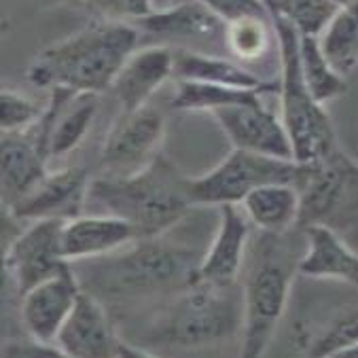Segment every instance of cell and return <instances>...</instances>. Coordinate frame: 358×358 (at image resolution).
Wrapping results in <instances>:
<instances>
[{
    "label": "cell",
    "mask_w": 358,
    "mask_h": 358,
    "mask_svg": "<svg viewBox=\"0 0 358 358\" xmlns=\"http://www.w3.org/2000/svg\"><path fill=\"white\" fill-rule=\"evenodd\" d=\"M81 291V282L73 267L22 295V322L30 339L38 343H55Z\"/></svg>",
    "instance_id": "9a60e30c"
},
{
    "label": "cell",
    "mask_w": 358,
    "mask_h": 358,
    "mask_svg": "<svg viewBox=\"0 0 358 358\" xmlns=\"http://www.w3.org/2000/svg\"><path fill=\"white\" fill-rule=\"evenodd\" d=\"M280 53V117L289 131L295 162L316 166L339 155L335 127L306 87L299 57V32L280 17H271Z\"/></svg>",
    "instance_id": "5b68a950"
},
{
    "label": "cell",
    "mask_w": 358,
    "mask_h": 358,
    "mask_svg": "<svg viewBox=\"0 0 358 358\" xmlns=\"http://www.w3.org/2000/svg\"><path fill=\"white\" fill-rule=\"evenodd\" d=\"M333 3H335L337 7H345L348 3H352V0H333Z\"/></svg>",
    "instance_id": "8d00e7d4"
},
{
    "label": "cell",
    "mask_w": 358,
    "mask_h": 358,
    "mask_svg": "<svg viewBox=\"0 0 358 358\" xmlns=\"http://www.w3.org/2000/svg\"><path fill=\"white\" fill-rule=\"evenodd\" d=\"M3 358H70L55 343L30 341H7L3 345Z\"/></svg>",
    "instance_id": "d6a6232c"
},
{
    "label": "cell",
    "mask_w": 358,
    "mask_h": 358,
    "mask_svg": "<svg viewBox=\"0 0 358 358\" xmlns=\"http://www.w3.org/2000/svg\"><path fill=\"white\" fill-rule=\"evenodd\" d=\"M358 343V310L337 316L312 345V358H329L339 348Z\"/></svg>",
    "instance_id": "f546056e"
},
{
    "label": "cell",
    "mask_w": 358,
    "mask_h": 358,
    "mask_svg": "<svg viewBox=\"0 0 358 358\" xmlns=\"http://www.w3.org/2000/svg\"><path fill=\"white\" fill-rule=\"evenodd\" d=\"M320 47L339 75L345 77L358 66V0L337 11L320 36Z\"/></svg>",
    "instance_id": "484cf974"
},
{
    "label": "cell",
    "mask_w": 358,
    "mask_h": 358,
    "mask_svg": "<svg viewBox=\"0 0 358 358\" xmlns=\"http://www.w3.org/2000/svg\"><path fill=\"white\" fill-rule=\"evenodd\" d=\"M199 255L191 248L168 244L162 238L136 240L131 246L102 257L98 267L77 273L81 289L98 299H145L168 291H182L191 282Z\"/></svg>",
    "instance_id": "3957f363"
},
{
    "label": "cell",
    "mask_w": 358,
    "mask_h": 358,
    "mask_svg": "<svg viewBox=\"0 0 358 358\" xmlns=\"http://www.w3.org/2000/svg\"><path fill=\"white\" fill-rule=\"evenodd\" d=\"M140 45V32L129 22L96 20L45 51L28 68V79L45 90L75 94L108 92L115 77Z\"/></svg>",
    "instance_id": "6da1fadb"
},
{
    "label": "cell",
    "mask_w": 358,
    "mask_h": 358,
    "mask_svg": "<svg viewBox=\"0 0 358 358\" xmlns=\"http://www.w3.org/2000/svg\"><path fill=\"white\" fill-rule=\"evenodd\" d=\"M189 180L174 162L159 153L149 166L125 176H100L92 180L94 197L106 214L127 221L140 240L164 238L193 208Z\"/></svg>",
    "instance_id": "7a4b0ae2"
},
{
    "label": "cell",
    "mask_w": 358,
    "mask_h": 358,
    "mask_svg": "<svg viewBox=\"0 0 358 358\" xmlns=\"http://www.w3.org/2000/svg\"><path fill=\"white\" fill-rule=\"evenodd\" d=\"M66 221H34L5 248L3 263L20 295L73 269L64 259L62 231Z\"/></svg>",
    "instance_id": "9c48e42d"
},
{
    "label": "cell",
    "mask_w": 358,
    "mask_h": 358,
    "mask_svg": "<svg viewBox=\"0 0 358 358\" xmlns=\"http://www.w3.org/2000/svg\"><path fill=\"white\" fill-rule=\"evenodd\" d=\"M140 41L151 45H166L172 49H193V43H210L219 36L225 41V24L197 0H185L170 9L153 11L131 22Z\"/></svg>",
    "instance_id": "4fadbf2b"
},
{
    "label": "cell",
    "mask_w": 358,
    "mask_h": 358,
    "mask_svg": "<svg viewBox=\"0 0 358 358\" xmlns=\"http://www.w3.org/2000/svg\"><path fill=\"white\" fill-rule=\"evenodd\" d=\"M45 113V106L36 104L28 96L3 90L0 92V129L7 131H28L34 127Z\"/></svg>",
    "instance_id": "f1b7e54d"
},
{
    "label": "cell",
    "mask_w": 358,
    "mask_h": 358,
    "mask_svg": "<svg viewBox=\"0 0 358 358\" xmlns=\"http://www.w3.org/2000/svg\"><path fill=\"white\" fill-rule=\"evenodd\" d=\"M178 3H185V0H151L153 11H164V9H170Z\"/></svg>",
    "instance_id": "d590c367"
},
{
    "label": "cell",
    "mask_w": 358,
    "mask_h": 358,
    "mask_svg": "<svg viewBox=\"0 0 358 358\" xmlns=\"http://www.w3.org/2000/svg\"><path fill=\"white\" fill-rule=\"evenodd\" d=\"M250 227L252 225L240 206H221L217 234H214L206 255L201 257L191 282L236 286L244 265Z\"/></svg>",
    "instance_id": "2e32d148"
},
{
    "label": "cell",
    "mask_w": 358,
    "mask_h": 358,
    "mask_svg": "<svg viewBox=\"0 0 358 358\" xmlns=\"http://www.w3.org/2000/svg\"><path fill=\"white\" fill-rule=\"evenodd\" d=\"M271 17L291 24L301 36H322L341 7L333 0H265Z\"/></svg>",
    "instance_id": "4316f807"
},
{
    "label": "cell",
    "mask_w": 358,
    "mask_h": 358,
    "mask_svg": "<svg viewBox=\"0 0 358 358\" xmlns=\"http://www.w3.org/2000/svg\"><path fill=\"white\" fill-rule=\"evenodd\" d=\"M265 94L255 90H238L214 83H197V81H176L170 106L174 110L185 113H214L227 106L252 104L261 102Z\"/></svg>",
    "instance_id": "cb8c5ba5"
},
{
    "label": "cell",
    "mask_w": 358,
    "mask_h": 358,
    "mask_svg": "<svg viewBox=\"0 0 358 358\" xmlns=\"http://www.w3.org/2000/svg\"><path fill=\"white\" fill-rule=\"evenodd\" d=\"M164 136L166 117L157 106L147 104L131 113H121L102 142V168L108 176H125L142 170L162 153Z\"/></svg>",
    "instance_id": "ba28073f"
},
{
    "label": "cell",
    "mask_w": 358,
    "mask_h": 358,
    "mask_svg": "<svg viewBox=\"0 0 358 358\" xmlns=\"http://www.w3.org/2000/svg\"><path fill=\"white\" fill-rule=\"evenodd\" d=\"M303 166L289 159H275L240 149H231L217 166L189 180L193 208L240 206L248 193L263 185L286 182L299 187Z\"/></svg>",
    "instance_id": "8992f818"
},
{
    "label": "cell",
    "mask_w": 358,
    "mask_h": 358,
    "mask_svg": "<svg viewBox=\"0 0 358 358\" xmlns=\"http://www.w3.org/2000/svg\"><path fill=\"white\" fill-rule=\"evenodd\" d=\"M49 157L30 131H7L0 136V189L3 208H15L49 174Z\"/></svg>",
    "instance_id": "d6986e66"
},
{
    "label": "cell",
    "mask_w": 358,
    "mask_h": 358,
    "mask_svg": "<svg viewBox=\"0 0 358 358\" xmlns=\"http://www.w3.org/2000/svg\"><path fill=\"white\" fill-rule=\"evenodd\" d=\"M293 273L291 267L267 257L242 286V345L240 358H263L289 303Z\"/></svg>",
    "instance_id": "52a82bcc"
},
{
    "label": "cell",
    "mask_w": 358,
    "mask_h": 358,
    "mask_svg": "<svg viewBox=\"0 0 358 358\" xmlns=\"http://www.w3.org/2000/svg\"><path fill=\"white\" fill-rule=\"evenodd\" d=\"M223 129L234 149L295 162L293 145L282 117L265 108L263 100L252 104L227 106L210 113Z\"/></svg>",
    "instance_id": "8fae6325"
},
{
    "label": "cell",
    "mask_w": 358,
    "mask_h": 358,
    "mask_svg": "<svg viewBox=\"0 0 358 358\" xmlns=\"http://www.w3.org/2000/svg\"><path fill=\"white\" fill-rule=\"evenodd\" d=\"M242 293L236 286L189 282L147 329L145 341L166 348H201L242 331Z\"/></svg>",
    "instance_id": "277c9868"
},
{
    "label": "cell",
    "mask_w": 358,
    "mask_h": 358,
    "mask_svg": "<svg viewBox=\"0 0 358 358\" xmlns=\"http://www.w3.org/2000/svg\"><path fill=\"white\" fill-rule=\"evenodd\" d=\"M329 358H358V343H352V345L339 348V350H337V352H333Z\"/></svg>",
    "instance_id": "e575fe53"
},
{
    "label": "cell",
    "mask_w": 358,
    "mask_h": 358,
    "mask_svg": "<svg viewBox=\"0 0 358 358\" xmlns=\"http://www.w3.org/2000/svg\"><path fill=\"white\" fill-rule=\"evenodd\" d=\"M119 358H157V356L151 354L145 348H138V345H131V343H125L123 341L121 352H119Z\"/></svg>",
    "instance_id": "836d02e7"
},
{
    "label": "cell",
    "mask_w": 358,
    "mask_h": 358,
    "mask_svg": "<svg viewBox=\"0 0 358 358\" xmlns=\"http://www.w3.org/2000/svg\"><path fill=\"white\" fill-rule=\"evenodd\" d=\"M136 240V229L115 214H81L64 223L62 250L68 263H75L115 255Z\"/></svg>",
    "instance_id": "ac0fdd59"
},
{
    "label": "cell",
    "mask_w": 358,
    "mask_h": 358,
    "mask_svg": "<svg viewBox=\"0 0 358 358\" xmlns=\"http://www.w3.org/2000/svg\"><path fill=\"white\" fill-rule=\"evenodd\" d=\"M225 45L236 62L250 64L267 55L271 45H278L271 17H244L225 26Z\"/></svg>",
    "instance_id": "83f0119b"
},
{
    "label": "cell",
    "mask_w": 358,
    "mask_h": 358,
    "mask_svg": "<svg viewBox=\"0 0 358 358\" xmlns=\"http://www.w3.org/2000/svg\"><path fill=\"white\" fill-rule=\"evenodd\" d=\"M55 345L70 358H119L123 339H119L104 301L81 291Z\"/></svg>",
    "instance_id": "5bb4252c"
},
{
    "label": "cell",
    "mask_w": 358,
    "mask_h": 358,
    "mask_svg": "<svg viewBox=\"0 0 358 358\" xmlns=\"http://www.w3.org/2000/svg\"><path fill=\"white\" fill-rule=\"evenodd\" d=\"M174 81L214 83L238 90H255L265 96H280V79H263L244 64L197 49H174Z\"/></svg>",
    "instance_id": "ffe728a7"
},
{
    "label": "cell",
    "mask_w": 358,
    "mask_h": 358,
    "mask_svg": "<svg viewBox=\"0 0 358 358\" xmlns=\"http://www.w3.org/2000/svg\"><path fill=\"white\" fill-rule=\"evenodd\" d=\"M98 96L75 94L70 90H51L49 104L41 121L28 131L34 136L43 153L51 159L66 157L79 149L96 119Z\"/></svg>",
    "instance_id": "30bf717a"
},
{
    "label": "cell",
    "mask_w": 358,
    "mask_h": 358,
    "mask_svg": "<svg viewBox=\"0 0 358 358\" xmlns=\"http://www.w3.org/2000/svg\"><path fill=\"white\" fill-rule=\"evenodd\" d=\"M240 208L244 210L252 227L261 229L267 236H278L299 223L301 195L295 185H263L248 193Z\"/></svg>",
    "instance_id": "603a6c76"
},
{
    "label": "cell",
    "mask_w": 358,
    "mask_h": 358,
    "mask_svg": "<svg viewBox=\"0 0 358 358\" xmlns=\"http://www.w3.org/2000/svg\"><path fill=\"white\" fill-rule=\"evenodd\" d=\"M308 250L297 271L316 280H341L358 286V252H354L331 227L314 223L306 227Z\"/></svg>",
    "instance_id": "44dd1931"
},
{
    "label": "cell",
    "mask_w": 358,
    "mask_h": 358,
    "mask_svg": "<svg viewBox=\"0 0 358 358\" xmlns=\"http://www.w3.org/2000/svg\"><path fill=\"white\" fill-rule=\"evenodd\" d=\"M299 57H301V75L306 87L318 104H327L345 94V77L339 75L333 64L327 59L318 36L299 34Z\"/></svg>",
    "instance_id": "d4e9b609"
},
{
    "label": "cell",
    "mask_w": 358,
    "mask_h": 358,
    "mask_svg": "<svg viewBox=\"0 0 358 358\" xmlns=\"http://www.w3.org/2000/svg\"><path fill=\"white\" fill-rule=\"evenodd\" d=\"M225 26L244 17H271L265 0H197Z\"/></svg>",
    "instance_id": "1f68e13d"
},
{
    "label": "cell",
    "mask_w": 358,
    "mask_h": 358,
    "mask_svg": "<svg viewBox=\"0 0 358 358\" xmlns=\"http://www.w3.org/2000/svg\"><path fill=\"white\" fill-rule=\"evenodd\" d=\"M83 3L94 9L100 20L113 22H136L153 13L151 0H83Z\"/></svg>",
    "instance_id": "4dcf8cb0"
},
{
    "label": "cell",
    "mask_w": 358,
    "mask_h": 358,
    "mask_svg": "<svg viewBox=\"0 0 358 358\" xmlns=\"http://www.w3.org/2000/svg\"><path fill=\"white\" fill-rule=\"evenodd\" d=\"M90 172L81 166H70L57 172H49L28 197L5 212L11 219L26 223L70 221L83 214V206L90 197Z\"/></svg>",
    "instance_id": "7c38bea8"
},
{
    "label": "cell",
    "mask_w": 358,
    "mask_h": 358,
    "mask_svg": "<svg viewBox=\"0 0 358 358\" xmlns=\"http://www.w3.org/2000/svg\"><path fill=\"white\" fill-rule=\"evenodd\" d=\"M168 79H174V49L147 45L129 55L108 92H113L121 113H131L151 104V98Z\"/></svg>",
    "instance_id": "e0dca14e"
},
{
    "label": "cell",
    "mask_w": 358,
    "mask_h": 358,
    "mask_svg": "<svg viewBox=\"0 0 358 358\" xmlns=\"http://www.w3.org/2000/svg\"><path fill=\"white\" fill-rule=\"evenodd\" d=\"M352 172L354 168L341 153L331 162L303 166V178L297 187L301 195L299 223H303V227L324 221L327 214L337 206Z\"/></svg>",
    "instance_id": "7402d4cb"
}]
</instances>
